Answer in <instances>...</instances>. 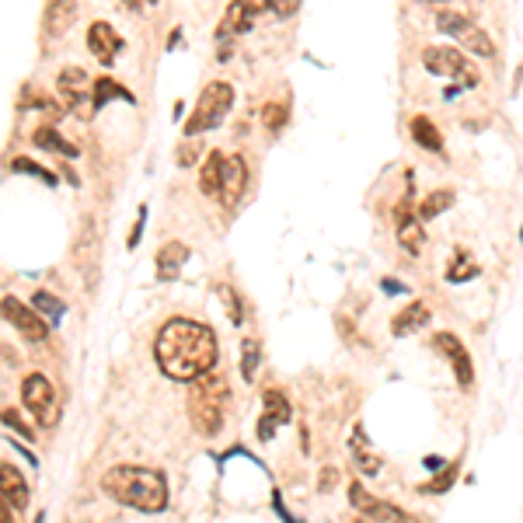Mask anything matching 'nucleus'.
I'll list each match as a JSON object with an SVG mask.
<instances>
[{
    "label": "nucleus",
    "instance_id": "c85d7f7f",
    "mask_svg": "<svg viewBox=\"0 0 523 523\" xmlns=\"http://www.w3.org/2000/svg\"><path fill=\"white\" fill-rule=\"evenodd\" d=\"M32 304H35V307H39L50 321H59V318H63V311H66V307H63V300H57L53 293H46V290L32 293Z\"/></svg>",
    "mask_w": 523,
    "mask_h": 523
},
{
    "label": "nucleus",
    "instance_id": "79ce46f5",
    "mask_svg": "<svg viewBox=\"0 0 523 523\" xmlns=\"http://www.w3.org/2000/svg\"><path fill=\"white\" fill-rule=\"evenodd\" d=\"M422 4H443V0H422Z\"/></svg>",
    "mask_w": 523,
    "mask_h": 523
},
{
    "label": "nucleus",
    "instance_id": "dca6fc26",
    "mask_svg": "<svg viewBox=\"0 0 523 523\" xmlns=\"http://www.w3.org/2000/svg\"><path fill=\"white\" fill-rule=\"evenodd\" d=\"M77 21V0H50L46 7V35H63Z\"/></svg>",
    "mask_w": 523,
    "mask_h": 523
},
{
    "label": "nucleus",
    "instance_id": "72a5a7b5",
    "mask_svg": "<svg viewBox=\"0 0 523 523\" xmlns=\"http://www.w3.org/2000/svg\"><path fill=\"white\" fill-rule=\"evenodd\" d=\"M220 300L227 304V311H231V325H241L244 321V311H241V296L231 290V287H220Z\"/></svg>",
    "mask_w": 523,
    "mask_h": 523
},
{
    "label": "nucleus",
    "instance_id": "6ab92c4d",
    "mask_svg": "<svg viewBox=\"0 0 523 523\" xmlns=\"http://www.w3.org/2000/svg\"><path fill=\"white\" fill-rule=\"evenodd\" d=\"M398 241H402V248H405L408 255H419L422 244H426V231H422L419 217H411L408 210L398 213Z\"/></svg>",
    "mask_w": 523,
    "mask_h": 523
},
{
    "label": "nucleus",
    "instance_id": "5701e85b",
    "mask_svg": "<svg viewBox=\"0 0 523 523\" xmlns=\"http://www.w3.org/2000/svg\"><path fill=\"white\" fill-rule=\"evenodd\" d=\"M188 258V248L185 244H168L161 255H158V269H161V280H174L178 276V265Z\"/></svg>",
    "mask_w": 523,
    "mask_h": 523
},
{
    "label": "nucleus",
    "instance_id": "4be33fe9",
    "mask_svg": "<svg viewBox=\"0 0 523 523\" xmlns=\"http://www.w3.org/2000/svg\"><path fill=\"white\" fill-rule=\"evenodd\" d=\"M458 39H461V46H465L467 53H474V57H485V59L496 57V46H492V39H488L481 28H474V25H467Z\"/></svg>",
    "mask_w": 523,
    "mask_h": 523
},
{
    "label": "nucleus",
    "instance_id": "412c9836",
    "mask_svg": "<svg viewBox=\"0 0 523 523\" xmlns=\"http://www.w3.org/2000/svg\"><path fill=\"white\" fill-rule=\"evenodd\" d=\"M454 206V192L450 188H436V192H429L422 203H419V217L422 220H436L440 213H447Z\"/></svg>",
    "mask_w": 523,
    "mask_h": 523
},
{
    "label": "nucleus",
    "instance_id": "f8f14e48",
    "mask_svg": "<svg viewBox=\"0 0 523 523\" xmlns=\"http://www.w3.org/2000/svg\"><path fill=\"white\" fill-rule=\"evenodd\" d=\"M255 14H258V4H255V0H231V4H227V11H224V25H220L217 39L224 42V39H231V35H244V32H251Z\"/></svg>",
    "mask_w": 523,
    "mask_h": 523
},
{
    "label": "nucleus",
    "instance_id": "f03ea898",
    "mask_svg": "<svg viewBox=\"0 0 523 523\" xmlns=\"http://www.w3.org/2000/svg\"><path fill=\"white\" fill-rule=\"evenodd\" d=\"M102 492L129 510H140V513H165L168 510V478L154 467H109L102 474Z\"/></svg>",
    "mask_w": 523,
    "mask_h": 523
},
{
    "label": "nucleus",
    "instance_id": "7ed1b4c3",
    "mask_svg": "<svg viewBox=\"0 0 523 523\" xmlns=\"http://www.w3.org/2000/svg\"><path fill=\"white\" fill-rule=\"evenodd\" d=\"M231 391L224 377L203 373L192 381V395H188V419L203 436H217L224 426V405H227Z\"/></svg>",
    "mask_w": 523,
    "mask_h": 523
},
{
    "label": "nucleus",
    "instance_id": "9b49d317",
    "mask_svg": "<svg viewBox=\"0 0 523 523\" xmlns=\"http://www.w3.org/2000/svg\"><path fill=\"white\" fill-rule=\"evenodd\" d=\"M422 66H426L429 73H436V77H461V73H471L458 46H429V50L422 53Z\"/></svg>",
    "mask_w": 523,
    "mask_h": 523
},
{
    "label": "nucleus",
    "instance_id": "ea45409f",
    "mask_svg": "<svg viewBox=\"0 0 523 523\" xmlns=\"http://www.w3.org/2000/svg\"><path fill=\"white\" fill-rule=\"evenodd\" d=\"M381 287H384L388 293H405V287H402V283H395V280H384Z\"/></svg>",
    "mask_w": 523,
    "mask_h": 523
},
{
    "label": "nucleus",
    "instance_id": "423d86ee",
    "mask_svg": "<svg viewBox=\"0 0 523 523\" xmlns=\"http://www.w3.org/2000/svg\"><path fill=\"white\" fill-rule=\"evenodd\" d=\"M0 318H4L7 325H14L18 335L28 339V342H46V339H50V325H46L28 304H21L18 296H0Z\"/></svg>",
    "mask_w": 523,
    "mask_h": 523
},
{
    "label": "nucleus",
    "instance_id": "58836bf2",
    "mask_svg": "<svg viewBox=\"0 0 523 523\" xmlns=\"http://www.w3.org/2000/svg\"><path fill=\"white\" fill-rule=\"evenodd\" d=\"M7 520H11V503L0 496V523H7Z\"/></svg>",
    "mask_w": 523,
    "mask_h": 523
},
{
    "label": "nucleus",
    "instance_id": "6e6552de",
    "mask_svg": "<svg viewBox=\"0 0 523 523\" xmlns=\"http://www.w3.org/2000/svg\"><path fill=\"white\" fill-rule=\"evenodd\" d=\"M248 188V165L241 154H227L224 161V178H220V188H217V199L224 203V210H234L237 199L244 196Z\"/></svg>",
    "mask_w": 523,
    "mask_h": 523
},
{
    "label": "nucleus",
    "instance_id": "c9c22d12",
    "mask_svg": "<svg viewBox=\"0 0 523 523\" xmlns=\"http://www.w3.org/2000/svg\"><path fill=\"white\" fill-rule=\"evenodd\" d=\"M0 419H4V422H7V426H11V429H18V433H21V436H28V440H32V426H28V422H25V419H21V415H18V411H14V408H7V411H4V415H0Z\"/></svg>",
    "mask_w": 523,
    "mask_h": 523
},
{
    "label": "nucleus",
    "instance_id": "4468645a",
    "mask_svg": "<svg viewBox=\"0 0 523 523\" xmlns=\"http://www.w3.org/2000/svg\"><path fill=\"white\" fill-rule=\"evenodd\" d=\"M0 496L11 503V510H28V481L21 478V471L11 465H0Z\"/></svg>",
    "mask_w": 523,
    "mask_h": 523
},
{
    "label": "nucleus",
    "instance_id": "c756f323",
    "mask_svg": "<svg viewBox=\"0 0 523 523\" xmlns=\"http://www.w3.org/2000/svg\"><path fill=\"white\" fill-rule=\"evenodd\" d=\"M474 276H478V265H474V262L467 258L465 251L458 255L454 269H447V280H450V283H467V280H474Z\"/></svg>",
    "mask_w": 523,
    "mask_h": 523
},
{
    "label": "nucleus",
    "instance_id": "0eeeda50",
    "mask_svg": "<svg viewBox=\"0 0 523 523\" xmlns=\"http://www.w3.org/2000/svg\"><path fill=\"white\" fill-rule=\"evenodd\" d=\"M433 349H436L443 359H450L458 384H461L465 391H471V388H474V366H471V356H467L465 342H461L458 335H450V332H440V335L433 339Z\"/></svg>",
    "mask_w": 523,
    "mask_h": 523
},
{
    "label": "nucleus",
    "instance_id": "9d476101",
    "mask_svg": "<svg viewBox=\"0 0 523 523\" xmlns=\"http://www.w3.org/2000/svg\"><path fill=\"white\" fill-rule=\"evenodd\" d=\"M262 405H265V415H262V422H258V440L269 443L273 433L293 419V408L283 391H265V395H262Z\"/></svg>",
    "mask_w": 523,
    "mask_h": 523
},
{
    "label": "nucleus",
    "instance_id": "7c9ffc66",
    "mask_svg": "<svg viewBox=\"0 0 523 523\" xmlns=\"http://www.w3.org/2000/svg\"><path fill=\"white\" fill-rule=\"evenodd\" d=\"M363 447H366V440H363ZM363 447H359V440H352L356 467H359L363 474H377V471H381V458H377V454H370V450H363Z\"/></svg>",
    "mask_w": 523,
    "mask_h": 523
},
{
    "label": "nucleus",
    "instance_id": "c03bdc74",
    "mask_svg": "<svg viewBox=\"0 0 523 523\" xmlns=\"http://www.w3.org/2000/svg\"><path fill=\"white\" fill-rule=\"evenodd\" d=\"M143 4H158V0H143Z\"/></svg>",
    "mask_w": 523,
    "mask_h": 523
},
{
    "label": "nucleus",
    "instance_id": "a19ab883",
    "mask_svg": "<svg viewBox=\"0 0 523 523\" xmlns=\"http://www.w3.org/2000/svg\"><path fill=\"white\" fill-rule=\"evenodd\" d=\"M122 4H126V7H140L143 0H122Z\"/></svg>",
    "mask_w": 523,
    "mask_h": 523
},
{
    "label": "nucleus",
    "instance_id": "e433bc0d",
    "mask_svg": "<svg viewBox=\"0 0 523 523\" xmlns=\"http://www.w3.org/2000/svg\"><path fill=\"white\" fill-rule=\"evenodd\" d=\"M196 154H199V143H192V140H188V143H181V147H178V165H181V168L196 165Z\"/></svg>",
    "mask_w": 523,
    "mask_h": 523
},
{
    "label": "nucleus",
    "instance_id": "cd10ccee",
    "mask_svg": "<svg viewBox=\"0 0 523 523\" xmlns=\"http://www.w3.org/2000/svg\"><path fill=\"white\" fill-rule=\"evenodd\" d=\"M467 25H471V21H467L465 14H458V11H440V14H436V28H440L443 35H461Z\"/></svg>",
    "mask_w": 523,
    "mask_h": 523
},
{
    "label": "nucleus",
    "instance_id": "37998d69",
    "mask_svg": "<svg viewBox=\"0 0 523 523\" xmlns=\"http://www.w3.org/2000/svg\"><path fill=\"white\" fill-rule=\"evenodd\" d=\"M520 88H523V66H520Z\"/></svg>",
    "mask_w": 523,
    "mask_h": 523
},
{
    "label": "nucleus",
    "instance_id": "bb28decb",
    "mask_svg": "<svg viewBox=\"0 0 523 523\" xmlns=\"http://www.w3.org/2000/svg\"><path fill=\"white\" fill-rule=\"evenodd\" d=\"M454 478H458V465H450L447 471H440L433 481H426V485H419L415 492H422V496H440V492H447L450 485H454Z\"/></svg>",
    "mask_w": 523,
    "mask_h": 523
},
{
    "label": "nucleus",
    "instance_id": "4c0bfd02",
    "mask_svg": "<svg viewBox=\"0 0 523 523\" xmlns=\"http://www.w3.org/2000/svg\"><path fill=\"white\" fill-rule=\"evenodd\" d=\"M143 220H147V210H140V220H136V227H133V234H129V248H136L140 244V234H143Z\"/></svg>",
    "mask_w": 523,
    "mask_h": 523
},
{
    "label": "nucleus",
    "instance_id": "a878e982",
    "mask_svg": "<svg viewBox=\"0 0 523 523\" xmlns=\"http://www.w3.org/2000/svg\"><path fill=\"white\" fill-rule=\"evenodd\" d=\"M84 84H88V77H84V70H77V66H66V70L59 73V91H63L66 98H81Z\"/></svg>",
    "mask_w": 523,
    "mask_h": 523
},
{
    "label": "nucleus",
    "instance_id": "a211bd4d",
    "mask_svg": "<svg viewBox=\"0 0 523 523\" xmlns=\"http://www.w3.org/2000/svg\"><path fill=\"white\" fill-rule=\"evenodd\" d=\"M224 161H227L224 150H210V154H206L203 172H199V188H203V196H217L220 178H224Z\"/></svg>",
    "mask_w": 523,
    "mask_h": 523
},
{
    "label": "nucleus",
    "instance_id": "b1692460",
    "mask_svg": "<svg viewBox=\"0 0 523 523\" xmlns=\"http://www.w3.org/2000/svg\"><path fill=\"white\" fill-rule=\"evenodd\" d=\"M258 363H262V346L255 339H244L241 342V377L251 384L255 373H258Z\"/></svg>",
    "mask_w": 523,
    "mask_h": 523
},
{
    "label": "nucleus",
    "instance_id": "aec40b11",
    "mask_svg": "<svg viewBox=\"0 0 523 523\" xmlns=\"http://www.w3.org/2000/svg\"><path fill=\"white\" fill-rule=\"evenodd\" d=\"M35 147L53 150V154H63V158H70V161L77 158V147H73V143H66L53 126H39V129H35Z\"/></svg>",
    "mask_w": 523,
    "mask_h": 523
},
{
    "label": "nucleus",
    "instance_id": "20e7f679",
    "mask_svg": "<svg viewBox=\"0 0 523 523\" xmlns=\"http://www.w3.org/2000/svg\"><path fill=\"white\" fill-rule=\"evenodd\" d=\"M231 105H234V88L227 81L206 84L203 95H199V102H196V109H192V116L185 122V133H188V136H199V133L217 129V126L227 119Z\"/></svg>",
    "mask_w": 523,
    "mask_h": 523
},
{
    "label": "nucleus",
    "instance_id": "473e14b6",
    "mask_svg": "<svg viewBox=\"0 0 523 523\" xmlns=\"http://www.w3.org/2000/svg\"><path fill=\"white\" fill-rule=\"evenodd\" d=\"M300 4H304V0H265V11H269L273 18H293V14L300 11Z\"/></svg>",
    "mask_w": 523,
    "mask_h": 523
},
{
    "label": "nucleus",
    "instance_id": "f3484780",
    "mask_svg": "<svg viewBox=\"0 0 523 523\" xmlns=\"http://www.w3.org/2000/svg\"><path fill=\"white\" fill-rule=\"evenodd\" d=\"M408 129H411V140L422 147V150H433V154H440L443 150V136H440V129H436V122L426 116H415L408 122Z\"/></svg>",
    "mask_w": 523,
    "mask_h": 523
},
{
    "label": "nucleus",
    "instance_id": "39448f33",
    "mask_svg": "<svg viewBox=\"0 0 523 523\" xmlns=\"http://www.w3.org/2000/svg\"><path fill=\"white\" fill-rule=\"evenodd\" d=\"M21 402L25 408L35 415V422L42 429H53L57 426V395H53V384L46 373H28L25 384H21Z\"/></svg>",
    "mask_w": 523,
    "mask_h": 523
},
{
    "label": "nucleus",
    "instance_id": "f704fd0d",
    "mask_svg": "<svg viewBox=\"0 0 523 523\" xmlns=\"http://www.w3.org/2000/svg\"><path fill=\"white\" fill-rule=\"evenodd\" d=\"M287 122V105H280V102H269L265 105V126L273 129V133H280V126Z\"/></svg>",
    "mask_w": 523,
    "mask_h": 523
},
{
    "label": "nucleus",
    "instance_id": "ddd939ff",
    "mask_svg": "<svg viewBox=\"0 0 523 523\" xmlns=\"http://www.w3.org/2000/svg\"><path fill=\"white\" fill-rule=\"evenodd\" d=\"M88 46H91V53L98 57V63L112 66V59L122 53V35H119L109 21H95V25L88 28Z\"/></svg>",
    "mask_w": 523,
    "mask_h": 523
},
{
    "label": "nucleus",
    "instance_id": "393cba45",
    "mask_svg": "<svg viewBox=\"0 0 523 523\" xmlns=\"http://www.w3.org/2000/svg\"><path fill=\"white\" fill-rule=\"evenodd\" d=\"M112 98H122V102H133V95H129L126 88H119L112 77H102V81L95 84V98H91V102H95V109H102V105H105V102H112Z\"/></svg>",
    "mask_w": 523,
    "mask_h": 523
},
{
    "label": "nucleus",
    "instance_id": "f257e3e1",
    "mask_svg": "<svg viewBox=\"0 0 523 523\" xmlns=\"http://www.w3.org/2000/svg\"><path fill=\"white\" fill-rule=\"evenodd\" d=\"M154 359H158L161 373H168L172 381L192 384L196 377H203V373H210L217 366V335L203 321L172 318L158 332Z\"/></svg>",
    "mask_w": 523,
    "mask_h": 523
},
{
    "label": "nucleus",
    "instance_id": "2eb2a0df",
    "mask_svg": "<svg viewBox=\"0 0 523 523\" xmlns=\"http://www.w3.org/2000/svg\"><path fill=\"white\" fill-rule=\"evenodd\" d=\"M422 325H429V307H426V304H419V300H411L405 311L391 321V335L408 339V335H415Z\"/></svg>",
    "mask_w": 523,
    "mask_h": 523
},
{
    "label": "nucleus",
    "instance_id": "2f4dec72",
    "mask_svg": "<svg viewBox=\"0 0 523 523\" xmlns=\"http://www.w3.org/2000/svg\"><path fill=\"white\" fill-rule=\"evenodd\" d=\"M11 168H14V172H21V174H35V178H42V181H50V185H57V174H53V172H46V168H39L35 161H25V158H14V161H11Z\"/></svg>",
    "mask_w": 523,
    "mask_h": 523
},
{
    "label": "nucleus",
    "instance_id": "1a4fd4ad",
    "mask_svg": "<svg viewBox=\"0 0 523 523\" xmlns=\"http://www.w3.org/2000/svg\"><path fill=\"white\" fill-rule=\"evenodd\" d=\"M349 503H352V510H359L366 520H398L405 523L411 520L405 510H398V506H391V503H381V499H373L359 481L349 488Z\"/></svg>",
    "mask_w": 523,
    "mask_h": 523
}]
</instances>
